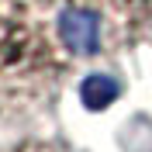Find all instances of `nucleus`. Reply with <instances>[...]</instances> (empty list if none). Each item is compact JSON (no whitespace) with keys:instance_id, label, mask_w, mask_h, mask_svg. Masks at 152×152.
I'll return each mask as SVG.
<instances>
[{"instance_id":"f257e3e1","label":"nucleus","mask_w":152,"mask_h":152,"mask_svg":"<svg viewBox=\"0 0 152 152\" xmlns=\"http://www.w3.org/2000/svg\"><path fill=\"white\" fill-rule=\"evenodd\" d=\"M56 48L24 0H0V107L28 100L56 80Z\"/></svg>"},{"instance_id":"f03ea898","label":"nucleus","mask_w":152,"mask_h":152,"mask_svg":"<svg viewBox=\"0 0 152 152\" xmlns=\"http://www.w3.org/2000/svg\"><path fill=\"white\" fill-rule=\"evenodd\" d=\"M145 0H52L59 48L73 56H100L138 31Z\"/></svg>"},{"instance_id":"7ed1b4c3","label":"nucleus","mask_w":152,"mask_h":152,"mask_svg":"<svg viewBox=\"0 0 152 152\" xmlns=\"http://www.w3.org/2000/svg\"><path fill=\"white\" fill-rule=\"evenodd\" d=\"M118 94H121V86L114 83L111 76H104V73L86 76L83 86H80V97H83V104L90 107V111H100V107H107Z\"/></svg>"},{"instance_id":"20e7f679","label":"nucleus","mask_w":152,"mask_h":152,"mask_svg":"<svg viewBox=\"0 0 152 152\" xmlns=\"http://www.w3.org/2000/svg\"><path fill=\"white\" fill-rule=\"evenodd\" d=\"M21 152H52V149H21Z\"/></svg>"}]
</instances>
